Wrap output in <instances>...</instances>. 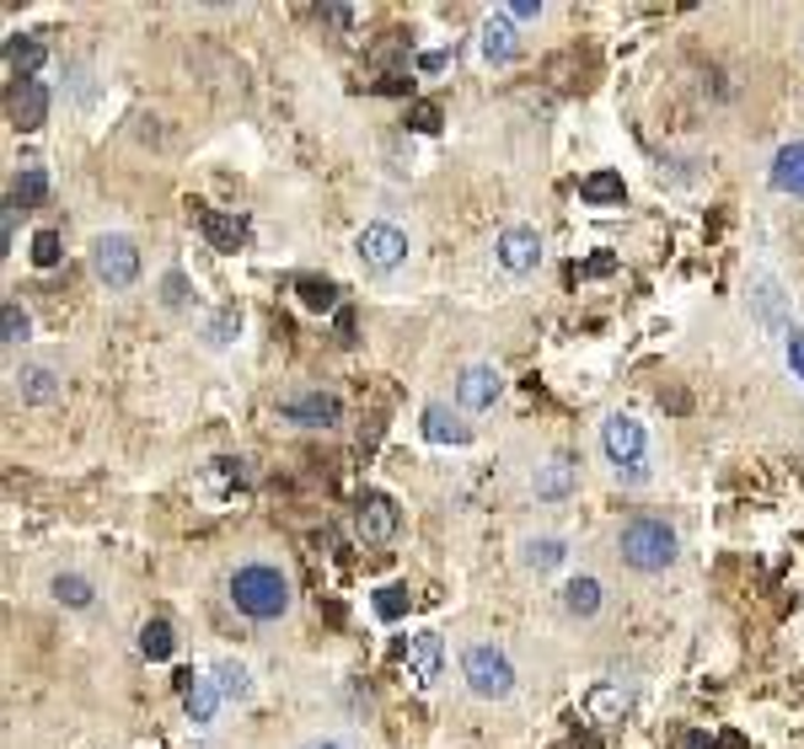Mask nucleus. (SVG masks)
Returning a JSON list of instances; mask_svg holds the SVG:
<instances>
[{
  "label": "nucleus",
  "instance_id": "4c0bfd02",
  "mask_svg": "<svg viewBox=\"0 0 804 749\" xmlns=\"http://www.w3.org/2000/svg\"><path fill=\"white\" fill-rule=\"evenodd\" d=\"M542 11H547L542 0H510V6H504L510 22H542Z\"/></svg>",
  "mask_w": 804,
  "mask_h": 749
},
{
  "label": "nucleus",
  "instance_id": "ea45409f",
  "mask_svg": "<svg viewBox=\"0 0 804 749\" xmlns=\"http://www.w3.org/2000/svg\"><path fill=\"white\" fill-rule=\"evenodd\" d=\"M322 22L328 28H354V11L349 6H322Z\"/></svg>",
  "mask_w": 804,
  "mask_h": 749
},
{
  "label": "nucleus",
  "instance_id": "4be33fe9",
  "mask_svg": "<svg viewBox=\"0 0 804 749\" xmlns=\"http://www.w3.org/2000/svg\"><path fill=\"white\" fill-rule=\"evenodd\" d=\"M408 664H413V675H419L424 686H434L440 669H445V642H440L434 631H419V637L408 642Z\"/></svg>",
  "mask_w": 804,
  "mask_h": 749
},
{
  "label": "nucleus",
  "instance_id": "aec40b11",
  "mask_svg": "<svg viewBox=\"0 0 804 749\" xmlns=\"http://www.w3.org/2000/svg\"><path fill=\"white\" fill-rule=\"evenodd\" d=\"M773 188L788 193V199H804V140H794V145H783L773 155Z\"/></svg>",
  "mask_w": 804,
  "mask_h": 749
},
{
  "label": "nucleus",
  "instance_id": "f704fd0d",
  "mask_svg": "<svg viewBox=\"0 0 804 749\" xmlns=\"http://www.w3.org/2000/svg\"><path fill=\"white\" fill-rule=\"evenodd\" d=\"M161 305H167V311H183V305H188V279L178 269L161 279Z\"/></svg>",
  "mask_w": 804,
  "mask_h": 749
},
{
  "label": "nucleus",
  "instance_id": "a211bd4d",
  "mask_svg": "<svg viewBox=\"0 0 804 749\" xmlns=\"http://www.w3.org/2000/svg\"><path fill=\"white\" fill-rule=\"evenodd\" d=\"M199 225H204V236L215 252H237L242 241H248V220L242 214H225V210H204L199 214Z\"/></svg>",
  "mask_w": 804,
  "mask_h": 749
},
{
  "label": "nucleus",
  "instance_id": "7c9ffc66",
  "mask_svg": "<svg viewBox=\"0 0 804 749\" xmlns=\"http://www.w3.org/2000/svg\"><path fill=\"white\" fill-rule=\"evenodd\" d=\"M204 337H210L215 348H225V343H237V337H242V311H237V305H225V311H215V316H210V327H204Z\"/></svg>",
  "mask_w": 804,
  "mask_h": 749
},
{
  "label": "nucleus",
  "instance_id": "79ce46f5",
  "mask_svg": "<svg viewBox=\"0 0 804 749\" xmlns=\"http://www.w3.org/2000/svg\"><path fill=\"white\" fill-rule=\"evenodd\" d=\"M686 749H713V739H703V733H692V739H686Z\"/></svg>",
  "mask_w": 804,
  "mask_h": 749
},
{
  "label": "nucleus",
  "instance_id": "1a4fd4ad",
  "mask_svg": "<svg viewBox=\"0 0 804 749\" xmlns=\"http://www.w3.org/2000/svg\"><path fill=\"white\" fill-rule=\"evenodd\" d=\"M499 396H504V375H499L494 364H466L462 375H456V407L462 413H489Z\"/></svg>",
  "mask_w": 804,
  "mask_h": 749
},
{
  "label": "nucleus",
  "instance_id": "f03ea898",
  "mask_svg": "<svg viewBox=\"0 0 804 749\" xmlns=\"http://www.w3.org/2000/svg\"><path fill=\"white\" fill-rule=\"evenodd\" d=\"M231 605L248 621H279L290 610V578L274 563H242L231 573Z\"/></svg>",
  "mask_w": 804,
  "mask_h": 749
},
{
  "label": "nucleus",
  "instance_id": "9d476101",
  "mask_svg": "<svg viewBox=\"0 0 804 749\" xmlns=\"http://www.w3.org/2000/svg\"><path fill=\"white\" fill-rule=\"evenodd\" d=\"M6 119L17 123L22 134L43 129V123H49V87H43V81H11V91H6Z\"/></svg>",
  "mask_w": 804,
  "mask_h": 749
},
{
  "label": "nucleus",
  "instance_id": "b1692460",
  "mask_svg": "<svg viewBox=\"0 0 804 749\" xmlns=\"http://www.w3.org/2000/svg\"><path fill=\"white\" fill-rule=\"evenodd\" d=\"M49 595L60 599L64 610H92V605H97V589H92V578H81V573H54V584H49Z\"/></svg>",
  "mask_w": 804,
  "mask_h": 749
},
{
  "label": "nucleus",
  "instance_id": "6ab92c4d",
  "mask_svg": "<svg viewBox=\"0 0 804 749\" xmlns=\"http://www.w3.org/2000/svg\"><path fill=\"white\" fill-rule=\"evenodd\" d=\"M563 563H569V540H563V536H531V540H521V568L553 573V568H563Z\"/></svg>",
  "mask_w": 804,
  "mask_h": 749
},
{
  "label": "nucleus",
  "instance_id": "dca6fc26",
  "mask_svg": "<svg viewBox=\"0 0 804 749\" xmlns=\"http://www.w3.org/2000/svg\"><path fill=\"white\" fill-rule=\"evenodd\" d=\"M601 605H606V589H601V578L580 573V578H569V584H563V610H569L574 621H590V616H601Z\"/></svg>",
  "mask_w": 804,
  "mask_h": 749
},
{
  "label": "nucleus",
  "instance_id": "c85d7f7f",
  "mask_svg": "<svg viewBox=\"0 0 804 749\" xmlns=\"http://www.w3.org/2000/svg\"><path fill=\"white\" fill-rule=\"evenodd\" d=\"M28 337H32V316L17 300H6V305H0V343L17 348V343H28Z\"/></svg>",
  "mask_w": 804,
  "mask_h": 749
},
{
  "label": "nucleus",
  "instance_id": "f257e3e1",
  "mask_svg": "<svg viewBox=\"0 0 804 749\" xmlns=\"http://www.w3.org/2000/svg\"><path fill=\"white\" fill-rule=\"evenodd\" d=\"M617 557L633 573H665L681 557L676 525H665L660 514H639V519H627L622 536H617Z\"/></svg>",
  "mask_w": 804,
  "mask_h": 749
},
{
  "label": "nucleus",
  "instance_id": "e433bc0d",
  "mask_svg": "<svg viewBox=\"0 0 804 749\" xmlns=\"http://www.w3.org/2000/svg\"><path fill=\"white\" fill-rule=\"evenodd\" d=\"M408 129H419V134H434V129H440V108H434V102H413V113H408Z\"/></svg>",
  "mask_w": 804,
  "mask_h": 749
},
{
  "label": "nucleus",
  "instance_id": "72a5a7b5",
  "mask_svg": "<svg viewBox=\"0 0 804 749\" xmlns=\"http://www.w3.org/2000/svg\"><path fill=\"white\" fill-rule=\"evenodd\" d=\"M375 616H381V621H398V616H408V589H402V584H386V589L375 595Z\"/></svg>",
  "mask_w": 804,
  "mask_h": 749
},
{
  "label": "nucleus",
  "instance_id": "2f4dec72",
  "mask_svg": "<svg viewBox=\"0 0 804 749\" xmlns=\"http://www.w3.org/2000/svg\"><path fill=\"white\" fill-rule=\"evenodd\" d=\"M295 295H301V305H306V311H333L339 290H333L328 279H301V284H295Z\"/></svg>",
  "mask_w": 804,
  "mask_h": 749
},
{
  "label": "nucleus",
  "instance_id": "20e7f679",
  "mask_svg": "<svg viewBox=\"0 0 804 749\" xmlns=\"http://www.w3.org/2000/svg\"><path fill=\"white\" fill-rule=\"evenodd\" d=\"M601 449H606V460L617 472H633V466L650 460V428L639 418H627V413H612V418L601 423Z\"/></svg>",
  "mask_w": 804,
  "mask_h": 749
},
{
  "label": "nucleus",
  "instance_id": "423d86ee",
  "mask_svg": "<svg viewBox=\"0 0 804 749\" xmlns=\"http://www.w3.org/2000/svg\"><path fill=\"white\" fill-rule=\"evenodd\" d=\"M354 252H360V263L371 273H392L408 257V231L392 225V220H371L360 236H354Z\"/></svg>",
  "mask_w": 804,
  "mask_h": 749
},
{
  "label": "nucleus",
  "instance_id": "f8f14e48",
  "mask_svg": "<svg viewBox=\"0 0 804 749\" xmlns=\"http://www.w3.org/2000/svg\"><path fill=\"white\" fill-rule=\"evenodd\" d=\"M574 487H580V466H574V455H553V460H542V466H536V477H531V493H536L542 504L569 498Z\"/></svg>",
  "mask_w": 804,
  "mask_h": 749
},
{
  "label": "nucleus",
  "instance_id": "cd10ccee",
  "mask_svg": "<svg viewBox=\"0 0 804 749\" xmlns=\"http://www.w3.org/2000/svg\"><path fill=\"white\" fill-rule=\"evenodd\" d=\"M140 654L151 664H167L178 654V631L167 627V621H145V631H140Z\"/></svg>",
  "mask_w": 804,
  "mask_h": 749
},
{
  "label": "nucleus",
  "instance_id": "7ed1b4c3",
  "mask_svg": "<svg viewBox=\"0 0 804 749\" xmlns=\"http://www.w3.org/2000/svg\"><path fill=\"white\" fill-rule=\"evenodd\" d=\"M462 680L472 696L504 701V696L515 690V664H510V654H504L499 642H472L462 654Z\"/></svg>",
  "mask_w": 804,
  "mask_h": 749
},
{
  "label": "nucleus",
  "instance_id": "5701e85b",
  "mask_svg": "<svg viewBox=\"0 0 804 749\" xmlns=\"http://www.w3.org/2000/svg\"><path fill=\"white\" fill-rule=\"evenodd\" d=\"M49 60V49L38 43V38H6V70L17 75V81H32V70Z\"/></svg>",
  "mask_w": 804,
  "mask_h": 749
},
{
  "label": "nucleus",
  "instance_id": "2eb2a0df",
  "mask_svg": "<svg viewBox=\"0 0 804 749\" xmlns=\"http://www.w3.org/2000/svg\"><path fill=\"white\" fill-rule=\"evenodd\" d=\"M220 701H225V696H220V686L210 680V675H183V712L199 722V728H204V722H215Z\"/></svg>",
  "mask_w": 804,
  "mask_h": 749
},
{
  "label": "nucleus",
  "instance_id": "473e14b6",
  "mask_svg": "<svg viewBox=\"0 0 804 749\" xmlns=\"http://www.w3.org/2000/svg\"><path fill=\"white\" fill-rule=\"evenodd\" d=\"M60 257H64L60 231H38V236H32V263H38V269H60Z\"/></svg>",
  "mask_w": 804,
  "mask_h": 749
},
{
  "label": "nucleus",
  "instance_id": "9b49d317",
  "mask_svg": "<svg viewBox=\"0 0 804 749\" xmlns=\"http://www.w3.org/2000/svg\"><path fill=\"white\" fill-rule=\"evenodd\" d=\"M354 536L381 546V540L398 536V504L386 498V493H365L360 504H354Z\"/></svg>",
  "mask_w": 804,
  "mask_h": 749
},
{
  "label": "nucleus",
  "instance_id": "6e6552de",
  "mask_svg": "<svg viewBox=\"0 0 804 749\" xmlns=\"http://www.w3.org/2000/svg\"><path fill=\"white\" fill-rule=\"evenodd\" d=\"M494 263H499L504 273H515V279L536 273V263H542V236H536L531 225H510V231H499Z\"/></svg>",
  "mask_w": 804,
  "mask_h": 749
},
{
  "label": "nucleus",
  "instance_id": "39448f33",
  "mask_svg": "<svg viewBox=\"0 0 804 749\" xmlns=\"http://www.w3.org/2000/svg\"><path fill=\"white\" fill-rule=\"evenodd\" d=\"M92 269L108 290H129L140 279V246L129 236H119V231H108V236L92 241Z\"/></svg>",
  "mask_w": 804,
  "mask_h": 749
},
{
  "label": "nucleus",
  "instance_id": "a19ab883",
  "mask_svg": "<svg viewBox=\"0 0 804 749\" xmlns=\"http://www.w3.org/2000/svg\"><path fill=\"white\" fill-rule=\"evenodd\" d=\"M445 60H451V54H440V49H434V54H419V70H445Z\"/></svg>",
  "mask_w": 804,
  "mask_h": 749
},
{
  "label": "nucleus",
  "instance_id": "393cba45",
  "mask_svg": "<svg viewBox=\"0 0 804 749\" xmlns=\"http://www.w3.org/2000/svg\"><path fill=\"white\" fill-rule=\"evenodd\" d=\"M585 712H590V722H622V712H627V690L622 686H595L585 696Z\"/></svg>",
  "mask_w": 804,
  "mask_h": 749
},
{
  "label": "nucleus",
  "instance_id": "0eeeda50",
  "mask_svg": "<svg viewBox=\"0 0 804 749\" xmlns=\"http://www.w3.org/2000/svg\"><path fill=\"white\" fill-rule=\"evenodd\" d=\"M279 418L295 423V428H333L343 418V402L339 391H295L279 402Z\"/></svg>",
  "mask_w": 804,
  "mask_h": 749
},
{
  "label": "nucleus",
  "instance_id": "4468645a",
  "mask_svg": "<svg viewBox=\"0 0 804 749\" xmlns=\"http://www.w3.org/2000/svg\"><path fill=\"white\" fill-rule=\"evenodd\" d=\"M60 391H64V375L54 370V364H22V370H17V396L32 402V407L54 402Z\"/></svg>",
  "mask_w": 804,
  "mask_h": 749
},
{
  "label": "nucleus",
  "instance_id": "bb28decb",
  "mask_svg": "<svg viewBox=\"0 0 804 749\" xmlns=\"http://www.w3.org/2000/svg\"><path fill=\"white\" fill-rule=\"evenodd\" d=\"M43 193H49V172L28 161V166L17 172V182H11V204H17V210H32V204H43Z\"/></svg>",
  "mask_w": 804,
  "mask_h": 749
},
{
  "label": "nucleus",
  "instance_id": "ddd939ff",
  "mask_svg": "<svg viewBox=\"0 0 804 749\" xmlns=\"http://www.w3.org/2000/svg\"><path fill=\"white\" fill-rule=\"evenodd\" d=\"M751 305H756V322L767 332H777V337H788V311H783V284H777L773 273H756L751 279Z\"/></svg>",
  "mask_w": 804,
  "mask_h": 749
},
{
  "label": "nucleus",
  "instance_id": "412c9836",
  "mask_svg": "<svg viewBox=\"0 0 804 749\" xmlns=\"http://www.w3.org/2000/svg\"><path fill=\"white\" fill-rule=\"evenodd\" d=\"M478 38H483V60H494V64H504V60H515V54H521V38H515V22H510L504 11H499V17H489Z\"/></svg>",
  "mask_w": 804,
  "mask_h": 749
},
{
  "label": "nucleus",
  "instance_id": "c9c22d12",
  "mask_svg": "<svg viewBox=\"0 0 804 749\" xmlns=\"http://www.w3.org/2000/svg\"><path fill=\"white\" fill-rule=\"evenodd\" d=\"M783 360L794 370V381L804 386V332L800 327H788V337H783Z\"/></svg>",
  "mask_w": 804,
  "mask_h": 749
},
{
  "label": "nucleus",
  "instance_id": "58836bf2",
  "mask_svg": "<svg viewBox=\"0 0 804 749\" xmlns=\"http://www.w3.org/2000/svg\"><path fill=\"white\" fill-rule=\"evenodd\" d=\"M612 269H617V257H612V252H595L580 273H585V279H601V273H612Z\"/></svg>",
  "mask_w": 804,
  "mask_h": 749
},
{
  "label": "nucleus",
  "instance_id": "37998d69",
  "mask_svg": "<svg viewBox=\"0 0 804 749\" xmlns=\"http://www.w3.org/2000/svg\"><path fill=\"white\" fill-rule=\"evenodd\" d=\"M306 749H349V745H339V739H316V745H306Z\"/></svg>",
  "mask_w": 804,
  "mask_h": 749
},
{
  "label": "nucleus",
  "instance_id": "a878e982",
  "mask_svg": "<svg viewBox=\"0 0 804 749\" xmlns=\"http://www.w3.org/2000/svg\"><path fill=\"white\" fill-rule=\"evenodd\" d=\"M210 680L220 686V696H225V701H248V696H252L248 664H237V659H220L215 669H210Z\"/></svg>",
  "mask_w": 804,
  "mask_h": 749
},
{
  "label": "nucleus",
  "instance_id": "f3484780",
  "mask_svg": "<svg viewBox=\"0 0 804 749\" xmlns=\"http://www.w3.org/2000/svg\"><path fill=\"white\" fill-rule=\"evenodd\" d=\"M424 439H430V445H466L472 428H466L462 413H451L445 402H430V407H424Z\"/></svg>",
  "mask_w": 804,
  "mask_h": 749
},
{
  "label": "nucleus",
  "instance_id": "c756f323",
  "mask_svg": "<svg viewBox=\"0 0 804 749\" xmlns=\"http://www.w3.org/2000/svg\"><path fill=\"white\" fill-rule=\"evenodd\" d=\"M580 199H585V204H622V178L617 172H590V178L580 182Z\"/></svg>",
  "mask_w": 804,
  "mask_h": 749
}]
</instances>
